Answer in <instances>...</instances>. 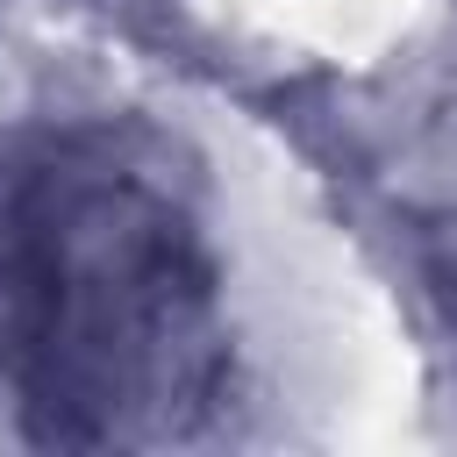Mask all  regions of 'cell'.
Here are the masks:
<instances>
[{
	"mask_svg": "<svg viewBox=\"0 0 457 457\" xmlns=\"http://www.w3.org/2000/svg\"><path fill=\"white\" fill-rule=\"evenodd\" d=\"M0 371L50 443H171L221 386L207 243L114 136L0 186Z\"/></svg>",
	"mask_w": 457,
	"mask_h": 457,
	"instance_id": "obj_1",
	"label": "cell"
}]
</instances>
